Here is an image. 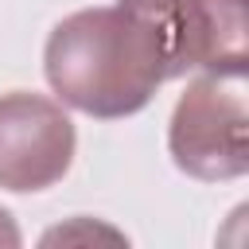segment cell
Listing matches in <instances>:
<instances>
[{
    "label": "cell",
    "mask_w": 249,
    "mask_h": 249,
    "mask_svg": "<svg viewBox=\"0 0 249 249\" xmlns=\"http://www.w3.org/2000/svg\"><path fill=\"white\" fill-rule=\"evenodd\" d=\"M47 86L62 105L121 121L179 78L171 0H117L58 19L43 47Z\"/></svg>",
    "instance_id": "6da1fadb"
},
{
    "label": "cell",
    "mask_w": 249,
    "mask_h": 249,
    "mask_svg": "<svg viewBox=\"0 0 249 249\" xmlns=\"http://www.w3.org/2000/svg\"><path fill=\"white\" fill-rule=\"evenodd\" d=\"M171 163L198 183H230L249 171L245 78L198 74L187 82L167 124Z\"/></svg>",
    "instance_id": "7a4b0ae2"
},
{
    "label": "cell",
    "mask_w": 249,
    "mask_h": 249,
    "mask_svg": "<svg viewBox=\"0 0 249 249\" xmlns=\"http://www.w3.org/2000/svg\"><path fill=\"white\" fill-rule=\"evenodd\" d=\"M78 152V132L66 109L43 93H0V187L27 195L54 187Z\"/></svg>",
    "instance_id": "3957f363"
},
{
    "label": "cell",
    "mask_w": 249,
    "mask_h": 249,
    "mask_svg": "<svg viewBox=\"0 0 249 249\" xmlns=\"http://www.w3.org/2000/svg\"><path fill=\"white\" fill-rule=\"evenodd\" d=\"M179 74H226L249 70V0H171Z\"/></svg>",
    "instance_id": "277c9868"
},
{
    "label": "cell",
    "mask_w": 249,
    "mask_h": 249,
    "mask_svg": "<svg viewBox=\"0 0 249 249\" xmlns=\"http://www.w3.org/2000/svg\"><path fill=\"white\" fill-rule=\"evenodd\" d=\"M0 245H19V230H16V222L4 206H0Z\"/></svg>",
    "instance_id": "5b68a950"
}]
</instances>
